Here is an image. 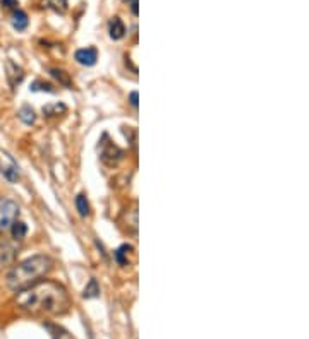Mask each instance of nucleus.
I'll list each match as a JSON object with an SVG mask.
<instances>
[{"label":"nucleus","instance_id":"f257e3e1","mask_svg":"<svg viewBox=\"0 0 309 339\" xmlns=\"http://www.w3.org/2000/svg\"><path fill=\"white\" fill-rule=\"evenodd\" d=\"M16 305L31 315H64L70 308V296L60 283L41 279L18 291Z\"/></svg>","mask_w":309,"mask_h":339},{"label":"nucleus","instance_id":"f03ea898","mask_svg":"<svg viewBox=\"0 0 309 339\" xmlns=\"http://www.w3.org/2000/svg\"><path fill=\"white\" fill-rule=\"evenodd\" d=\"M53 267V261L45 254H36L24 259L23 262L14 264L6 274V286L12 291H21L31 284L41 281Z\"/></svg>","mask_w":309,"mask_h":339},{"label":"nucleus","instance_id":"7ed1b4c3","mask_svg":"<svg viewBox=\"0 0 309 339\" xmlns=\"http://www.w3.org/2000/svg\"><path fill=\"white\" fill-rule=\"evenodd\" d=\"M19 217V206L12 199L0 197V232L11 228Z\"/></svg>","mask_w":309,"mask_h":339},{"label":"nucleus","instance_id":"20e7f679","mask_svg":"<svg viewBox=\"0 0 309 339\" xmlns=\"http://www.w3.org/2000/svg\"><path fill=\"white\" fill-rule=\"evenodd\" d=\"M18 259V247L12 242H0V271L14 266Z\"/></svg>","mask_w":309,"mask_h":339},{"label":"nucleus","instance_id":"39448f33","mask_svg":"<svg viewBox=\"0 0 309 339\" xmlns=\"http://www.w3.org/2000/svg\"><path fill=\"white\" fill-rule=\"evenodd\" d=\"M76 60L79 62L81 65H86V67H91L97 64V58H98V53L95 48H81L76 52Z\"/></svg>","mask_w":309,"mask_h":339},{"label":"nucleus","instance_id":"423d86ee","mask_svg":"<svg viewBox=\"0 0 309 339\" xmlns=\"http://www.w3.org/2000/svg\"><path fill=\"white\" fill-rule=\"evenodd\" d=\"M6 69H7V79H9V84L12 87H16L21 81H23V77H24L23 69H21L19 65H16L12 60H7Z\"/></svg>","mask_w":309,"mask_h":339},{"label":"nucleus","instance_id":"0eeeda50","mask_svg":"<svg viewBox=\"0 0 309 339\" xmlns=\"http://www.w3.org/2000/svg\"><path fill=\"white\" fill-rule=\"evenodd\" d=\"M108 33H110L112 40H122L126 35V26H124L120 18H112L108 21Z\"/></svg>","mask_w":309,"mask_h":339},{"label":"nucleus","instance_id":"6e6552de","mask_svg":"<svg viewBox=\"0 0 309 339\" xmlns=\"http://www.w3.org/2000/svg\"><path fill=\"white\" fill-rule=\"evenodd\" d=\"M11 232H12V238H14L16 242H21L28 235V226L24 224L23 221H14L11 226Z\"/></svg>","mask_w":309,"mask_h":339},{"label":"nucleus","instance_id":"1a4fd4ad","mask_svg":"<svg viewBox=\"0 0 309 339\" xmlns=\"http://www.w3.org/2000/svg\"><path fill=\"white\" fill-rule=\"evenodd\" d=\"M12 24H14V28L18 29V31H23V29H26L28 26V16L24 11H16L14 16H12Z\"/></svg>","mask_w":309,"mask_h":339},{"label":"nucleus","instance_id":"9d476101","mask_svg":"<svg viewBox=\"0 0 309 339\" xmlns=\"http://www.w3.org/2000/svg\"><path fill=\"white\" fill-rule=\"evenodd\" d=\"M98 295H100V286H98L97 279H90V283H88L85 288L83 296H85V298H97Z\"/></svg>","mask_w":309,"mask_h":339},{"label":"nucleus","instance_id":"9b49d317","mask_svg":"<svg viewBox=\"0 0 309 339\" xmlns=\"http://www.w3.org/2000/svg\"><path fill=\"white\" fill-rule=\"evenodd\" d=\"M76 207H78L79 214H81L83 217H86L88 214H90V204H88L85 194H79L76 197Z\"/></svg>","mask_w":309,"mask_h":339},{"label":"nucleus","instance_id":"f8f14e48","mask_svg":"<svg viewBox=\"0 0 309 339\" xmlns=\"http://www.w3.org/2000/svg\"><path fill=\"white\" fill-rule=\"evenodd\" d=\"M19 119L23 120L24 124H28V125H31V124H35V111L31 110L29 106H24L23 110L19 111Z\"/></svg>","mask_w":309,"mask_h":339},{"label":"nucleus","instance_id":"ddd939ff","mask_svg":"<svg viewBox=\"0 0 309 339\" xmlns=\"http://www.w3.org/2000/svg\"><path fill=\"white\" fill-rule=\"evenodd\" d=\"M127 249H131V245H122L120 249H117L115 250V257H117V261H119L122 266H126L127 264V259H126V250Z\"/></svg>","mask_w":309,"mask_h":339},{"label":"nucleus","instance_id":"4468645a","mask_svg":"<svg viewBox=\"0 0 309 339\" xmlns=\"http://www.w3.org/2000/svg\"><path fill=\"white\" fill-rule=\"evenodd\" d=\"M50 72H52L53 77H57L64 86H70V81H69V77H67V74H65V72H62V70H57V69L50 70Z\"/></svg>","mask_w":309,"mask_h":339},{"label":"nucleus","instance_id":"2eb2a0df","mask_svg":"<svg viewBox=\"0 0 309 339\" xmlns=\"http://www.w3.org/2000/svg\"><path fill=\"white\" fill-rule=\"evenodd\" d=\"M48 4H50V6H53V9H57L60 12H64L65 6H67V2H65V0H48Z\"/></svg>","mask_w":309,"mask_h":339},{"label":"nucleus","instance_id":"dca6fc26","mask_svg":"<svg viewBox=\"0 0 309 339\" xmlns=\"http://www.w3.org/2000/svg\"><path fill=\"white\" fill-rule=\"evenodd\" d=\"M0 4H2V7H6V9H16V7L19 6L18 0H0Z\"/></svg>","mask_w":309,"mask_h":339},{"label":"nucleus","instance_id":"f3484780","mask_svg":"<svg viewBox=\"0 0 309 339\" xmlns=\"http://www.w3.org/2000/svg\"><path fill=\"white\" fill-rule=\"evenodd\" d=\"M129 101H131L132 106L137 108V93H136V91H132V93H131V96H129Z\"/></svg>","mask_w":309,"mask_h":339},{"label":"nucleus","instance_id":"a211bd4d","mask_svg":"<svg viewBox=\"0 0 309 339\" xmlns=\"http://www.w3.org/2000/svg\"><path fill=\"white\" fill-rule=\"evenodd\" d=\"M126 2L131 4V11H132V14L137 16V0H126Z\"/></svg>","mask_w":309,"mask_h":339}]
</instances>
